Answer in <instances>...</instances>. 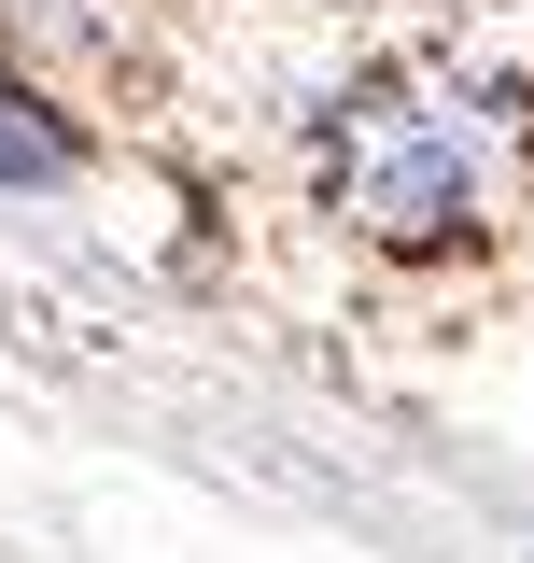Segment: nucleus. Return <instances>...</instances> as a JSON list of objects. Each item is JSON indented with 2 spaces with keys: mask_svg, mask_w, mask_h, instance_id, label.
<instances>
[{
  "mask_svg": "<svg viewBox=\"0 0 534 563\" xmlns=\"http://www.w3.org/2000/svg\"><path fill=\"white\" fill-rule=\"evenodd\" d=\"M324 198L380 254H450L478 225H507V198H521V113L450 70H380L324 128Z\"/></svg>",
  "mask_w": 534,
  "mask_h": 563,
  "instance_id": "nucleus-1",
  "label": "nucleus"
},
{
  "mask_svg": "<svg viewBox=\"0 0 534 563\" xmlns=\"http://www.w3.org/2000/svg\"><path fill=\"white\" fill-rule=\"evenodd\" d=\"M57 169H70V128L43 113V99L0 85V184H57Z\"/></svg>",
  "mask_w": 534,
  "mask_h": 563,
  "instance_id": "nucleus-2",
  "label": "nucleus"
}]
</instances>
